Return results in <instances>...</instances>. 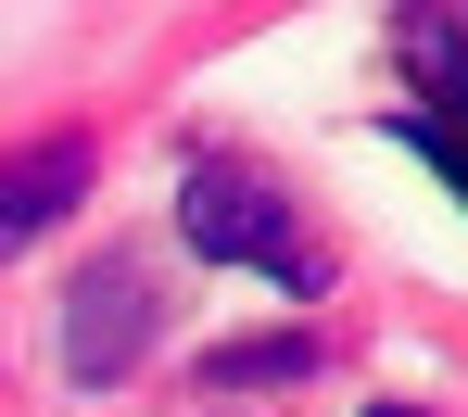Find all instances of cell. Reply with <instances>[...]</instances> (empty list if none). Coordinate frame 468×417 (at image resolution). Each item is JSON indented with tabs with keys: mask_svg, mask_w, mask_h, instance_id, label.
<instances>
[{
	"mask_svg": "<svg viewBox=\"0 0 468 417\" xmlns=\"http://www.w3.org/2000/svg\"><path fill=\"white\" fill-rule=\"evenodd\" d=\"M380 417H418V405H380Z\"/></svg>",
	"mask_w": 468,
	"mask_h": 417,
	"instance_id": "obj_6",
	"label": "cell"
},
{
	"mask_svg": "<svg viewBox=\"0 0 468 417\" xmlns=\"http://www.w3.org/2000/svg\"><path fill=\"white\" fill-rule=\"evenodd\" d=\"M89 190V152L77 140H38V152H0V253H26L51 215H77Z\"/></svg>",
	"mask_w": 468,
	"mask_h": 417,
	"instance_id": "obj_4",
	"label": "cell"
},
{
	"mask_svg": "<svg viewBox=\"0 0 468 417\" xmlns=\"http://www.w3.org/2000/svg\"><path fill=\"white\" fill-rule=\"evenodd\" d=\"M153 317H165V291H153V266H140V253L77 266V291H64V367H77L89 392H101V380H127V367L153 354Z\"/></svg>",
	"mask_w": 468,
	"mask_h": 417,
	"instance_id": "obj_2",
	"label": "cell"
},
{
	"mask_svg": "<svg viewBox=\"0 0 468 417\" xmlns=\"http://www.w3.org/2000/svg\"><path fill=\"white\" fill-rule=\"evenodd\" d=\"M316 354H329L316 329H292V341H229V354H216L203 380H216V392H253V380H304Z\"/></svg>",
	"mask_w": 468,
	"mask_h": 417,
	"instance_id": "obj_5",
	"label": "cell"
},
{
	"mask_svg": "<svg viewBox=\"0 0 468 417\" xmlns=\"http://www.w3.org/2000/svg\"><path fill=\"white\" fill-rule=\"evenodd\" d=\"M177 228H190L203 266H253V278H279L292 304H316V291L342 278V253L304 228V203H292L266 165H240V152H216V165L177 177Z\"/></svg>",
	"mask_w": 468,
	"mask_h": 417,
	"instance_id": "obj_1",
	"label": "cell"
},
{
	"mask_svg": "<svg viewBox=\"0 0 468 417\" xmlns=\"http://www.w3.org/2000/svg\"><path fill=\"white\" fill-rule=\"evenodd\" d=\"M405 77H418V101H405L392 127H405V140L468 190V38L443 26V13H418V26H405Z\"/></svg>",
	"mask_w": 468,
	"mask_h": 417,
	"instance_id": "obj_3",
	"label": "cell"
}]
</instances>
